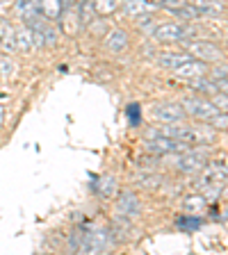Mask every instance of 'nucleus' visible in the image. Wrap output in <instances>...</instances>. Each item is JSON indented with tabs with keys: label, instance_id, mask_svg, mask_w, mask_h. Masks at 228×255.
<instances>
[{
	"label": "nucleus",
	"instance_id": "1",
	"mask_svg": "<svg viewBox=\"0 0 228 255\" xmlns=\"http://www.w3.org/2000/svg\"><path fill=\"white\" fill-rule=\"evenodd\" d=\"M144 148L146 153L151 155H181L190 148V143L185 141H178V139H171V137H165V134L158 132V128H149L146 130V139H144Z\"/></svg>",
	"mask_w": 228,
	"mask_h": 255
},
{
	"label": "nucleus",
	"instance_id": "2",
	"mask_svg": "<svg viewBox=\"0 0 228 255\" xmlns=\"http://www.w3.org/2000/svg\"><path fill=\"white\" fill-rule=\"evenodd\" d=\"M80 237V253H101V251L110 249V244L114 242L110 230H85Z\"/></svg>",
	"mask_w": 228,
	"mask_h": 255
},
{
	"label": "nucleus",
	"instance_id": "3",
	"mask_svg": "<svg viewBox=\"0 0 228 255\" xmlns=\"http://www.w3.org/2000/svg\"><path fill=\"white\" fill-rule=\"evenodd\" d=\"M226 182V159H215V162H206L201 169V178H199V189H213Z\"/></svg>",
	"mask_w": 228,
	"mask_h": 255
},
{
	"label": "nucleus",
	"instance_id": "4",
	"mask_svg": "<svg viewBox=\"0 0 228 255\" xmlns=\"http://www.w3.org/2000/svg\"><path fill=\"white\" fill-rule=\"evenodd\" d=\"M187 53L192 57L201 59V62H222L224 59V50L213 41H192L187 43Z\"/></svg>",
	"mask_w": 228,
	"mask_h": 255
},
{
	"label": "nucleus",
	"instance_id": "5",
	"mask_svg": "<svg viewBox=\"0 0 228 255\" xmlns=\"http://www.w3.org/2000/svg\"><path fill=\"white\" fill-rule=\"evenodd\" d=\"M181 105L185 107L187 114L201 119V121H210L213 117H217V114H219L217 107H215L210 101H203V98H185Z\"/></svg>",
	"mask_w": 228,
	"mask_h": 255
},
{
	"label": "nucleus",
	"instance_id": "6",
	"mask_svg": "<svg viewBox=\"0 0 228 255\" xmlns=\"http://www.w3.org/2000/svg\"><path fill=\"white\" fill-rule=\"evenodd\" d=\"M153 117L160 123H183L187 117V112L181 103H160L153 110Z\"/></svg>",
	"mask_w": 228,
	"mask_h": 255
},
{
	"label": "nucleus",
	"instance_id": "7",
	"mask_svg": "<svg viewBox=\"0 0 228 255\" xmlns=\"http://www.w3.org/2000/svg\"><path fill=\"white\" fill-rule=\"evenodd\" d=\"M206 155L201 153V150H194V148H187L185 153H183V157L178 159V171H183V173H199V171L206 166Z\"/></svg>",
	"mask_w": 228,
	"mask_h": 255
},
{
	"label": "nucleus",
	"instance_id": "8",
	"mask_svg": "<svg viewBox=\"0 0 228 255\" xmlns=\"http://www.w3.org/2000/svg\"><path fill=\"white\" fill-rule=\"evenodd\" d=\"M153 34L158 41H183L187 37V27L181 23H162L153 30Z\"/></svg>",
	"mask_w": 228,
	"mask_h": 255
},
{
	"label": "nucleus",
	"instance_id": "9",
	"mask_svg": "<svg viewBox=\"0 0 228 255\" xmlns=\"http://www.w3.org/2000/svg\"><path fill=\"white\" fill-rule=\"evenodd\" d=\"M32 5L37 9V14L46 21H57L59 14L64 9V0H32Z\"/></svg>",
	"mask_w": 228,
	"mask_h": 255
},
{
	"label": "nucleus",
	"instance_id": "10",
	"mask_svg": "<svg viewBox=\"0 0 228 255\" xmlns=\"http://www.w3.org/2000/svg\"><path fill=\"white\" fill-rule=\"evenodd\" d=\"M59 27H62L64 34H69V37H73V34H78L80 30H82V21H80L78 16V9H66V5H64L62 14H59Z\"/></svg>",
	"mask_w": 228,
	"mask_h": 255
},
{
	"label": "nucleus",
	"instance_id": "11",
	"mask_svg": "<svg viewBox=\"0 0 228 255\" xmlns=\"http://www.w3.org/2000/svg\"><path fill=\"white\" fill-rule=\"evenodd\" d=\"M206 62H201V59H197V57H192L190 55V59H185L183 64H178L174 69V73L176 75H181V78H199V75H206Z\"/></svg>",
	"mask_w": 228,
	"mask_h": 255
},
{
	"label": "nucleus",
	"instance_id": "12",
	"mask_svg": "<svg viewBox=\"0 0 228 255\" xmlns=\"http://www.w3.org/2000/svg\"><path fill=\"white\" fill-rule=\"evenodd\" d=\"M0 48L5 55L16 53V27L9 21H0Z\"/></svg>",
	"mask_w": 228,
	"mask_h": 255
},
{
	"label": "nucleus",
	"instance_id": "13",
	"mask_svg": "<svg viewBox=\"0 0 228 255\" xmlns=\"http://www.w3.org/2000/svg\"><path fill=\"white\" fill-rule=\"evenodd\" d=\"M117 207H119V212L126 214V217H137V214L142 212L139 198L135 196L133 191H123V194H119V198H117Z\"/></svg>",
	"mask_w": 228,
	"mask_h": 255
},
{
	"label": "nucleus",
	"instance_id": "14",
	"mask_svg": "<svg viewBox=\"0 0 228 255\" xmlns=\"http://www.w3.org/2000/svg\"><path fill=\"white\" fill-rule=\"evenodd\" d=\"M155 2L151 0H126L123 2V14L130 16V18H139V16H146L149 11L155 9Z\"/></svg>",
	"mask_w": 228,
	"mask_h": 255
},
{
	"label": "nucleus",
	"instance_id": "15",
	"mask_svg": "<svg viewBox=\"0 0 228 255\" xmlns=\"http://www.w3.org/2000/svg\"><path fill=\"white\" fill-rule=\"evenodd\" d=\"M105 48L110 53H123L128 48V32L126 30H112V32H105Z\"/></svg>",
	"mask_w": 228,
	"mask_h": 255
},
{
	"label": "nucleus",
	"instance_id": "16",
	"mask_svg": "<svg viewBox=\"0 0 228 255\" xmlns=\"http://www.w3.org/2000/svg\"><path fill=\"white\" fill-rule=\"evenodd\" d=\"M32 48H34V43H32V32L30 27L23 23L21 27H16V50L18 53H32Z\"/></svg>",
	"mask_w": 228,
	"mask_h": 255
},
{
	"label": "nucleus",
	"instance_id": "17",
	"mask_svg": "<svg viewBox=\"0 0 228 255\" xmlns=\"http://www.w3.org/2000/svg\"><path fill=\"white\" fill-rule=\"evenodd\" d=\"M176 226L183 233H197L203 226V217H199V214H181V217L176 219Z\"/></svg>",
	"mask_w": 228,
	"mask_h": 255
},
{
	"label": "nucleus",
	"instance_id": "18",
	"mask_svg": "<svg viewBox=\"0 0 228 255\" xmlns=\"http://www.w3.org/2000/svg\"><path fill=\"white\" fill-rule=\"evenodd\" d=\"M192 89L199 91V94H217L219 89V82H215L213 78L208 80L206 75H199V78H192Z\"/></svg>",
	"mask_w": 228,
	"mask_h": 255
},
{
	"label": "nucleus",
	"instance_id": "19",
	"mask_svg": "<svg viewBox=\"0 0 228 255\" xmlns=\"http://www.w3.org/2000/svg\"><path fill=\"white\" fill-rule=\"evenodd\" d=\"M206 205H208V198L203 194H194V196H187L183 201V210L187 214H201L206 210Z\"/></svg>",
	"mask_w": 228,
	"mask_h": 255
},
{
	"label": "nucleus",
	"instance_id": "20",
	"mask_svg": "<svg viewBox=\"0 0 228 255\" xmlns=\"http://www.w3.org/2000/svg\"><path fill=\"white\" fill-rule=\"evenodd\" d=\"M91 189H94L101 198H110L112 194L117 191V180H114L112 175H105V178H98V180H96V185L91 187Z\"/></svg>",
	"mask_w": 228,
	"mask_h": 255
},
{
	"label": "nucleus",
	"instance_id": "21",
	"mask_svg": "<svg viewBox=\"0 0 228 255\" xmlns=\"http://www.w3.org/2000/svg\"><path fill=\"white\" fill-rule=\"evenodd\" d=\"M91 7H94V14L96 16L105 18V16L114 14V11L121 7V0H94V2H91Z\"/></svg>",
	"mask_w": 228,
	"mask_h": 255
},
{
	"label": "nucleus",
	"instance_id": "22",
	"mask_svg": "<svg viewBox=\"0 0 228 255\" xmlns=\"http://www.w3.org/2000/svg\"><path fill=\"white\" fill-rule=\"evenodd\" d=\"M185 59H190V55L187 53H165V55H160L158 57V64L162 66V69H167V71H174L178 64H183Z\"/></svg>",
	"mask_w": 228,
	"mask_h": 255
},
{
	"label": "nucleus",
	"instance_id": "23",
	"mask_svg": "<svg viewBox=\"0 0 228 255\" xmlns=\"http://www.w3.org/2000/svg\"><path fill=\"white\" fill-rule=\"evenodd\" d=\"M112 235H117L119 242H123V239H128V233H130V221H128L126 214H121V217H117L114 221H112V228H110Z\"/></svg>",
	"mask_w": 228,
	"mask_h": 255
},
{
	"label": "nucleus",
	"instance_id": "24",
	"mask_svg": "<svg viewBox=\"0 0 228 255\" xmlns=\"http://www.w3.org/2000/svg\"><path fill=\"white\" fill-rule=\"evenodd\" d=\"M178 18H183V21H194V18H201V14H199V7L192 2V5H187V2H183L181 7H176V9H171Z\"/></svg>",
	"mask_w": 228,
	"mask_h": 255
},
{
	"label": "nucleus",
	"instance_id": "25",
	"mask_svg": "<svg viewBox=\"0 0 228 255\" xmlns=\"http://www.w3.org/2000/svg\"><path fill=\"white\" fill-rule=\"evenodd\" d=\"M126 117H128V126L139 128L142 126V105H139V103H130V105L126 107Z\"/></svg>",
	"mask_w": 228,
	"mask_h": 255
},
{
	"label": "nucleus",
	"instance_id": "26",
	"mask_svg": "<svg viewBox=\"0 0 228 255\" xmlns=\"http://www.w3.org/2000/svg\"><path fill=\"white\" fill-rule=\"evenodd\" d=\"M14 71H16V64L11 62V57L9 55H2L0 57V78H11L14 75Z\"/></svg>",
	"mask_w": 228,
	"mask_h": 255
},
{
	"label": "nucleus",
	"instance_id": "27",
	"mask_svg": "<svg viewBox=\"0 0 228 255\" xmlns=\"http://www.w3.org/2000/svg\"><path fill=\"white\" fill-rule=\"evenodd\" d=\"M43 46L46 48H55L57 46V32H55L53 25H43Z\"/></svg>",
	"mask_w": 228,
	"mask_h": 255
},
{
	"label": "nucleus",
	"instance_id": "28",
	"mask_svg": "<svg viewBox=\"0 0 228 255\" xmlns=\"http://www.w3.org/2000/svg\"><path fill=\"white\" fill-rule=\"evenodd\" d=\"M213 103L215 107H217L219 112H226V107H228V98H226V91H217V94H213Z\"/></svg>",
	"mask_w": 228,
	"mask_h": 255
},
{
	"label": "nucleus",
	"instance_id": "29",
	"mask_svg": "<svg viewBox=\"0 0 228 255\" xmlns=\"http://www.w3.org/2000/svg\"><path fill=\"white\" fill-rule=\"evenodd\" d=\"M226 121H228V119H226V112H219L217 117L210 119V126H213L215 130H226Z\"/></svg>",
	"mask_w": 228,
	"mask_h": 255
},
{
	"label": "nucleus",
	"instance_id": "30",
	"mask_svg": "<svg viewBox=\"0 0 228 255\" xmlns=\"http://www.w3.org/2000/svg\"><path fill=\"white\" fill-rule=\"evenodd\" d=\"M210 214H213L215 219H219V210H217V205H213V207H210Z\"/></svg>",
	"mask_w": 228,
	"mask_h": 255
},
{
	"label": "nucleus",
	"instance_id": "31",
	"mask_svg": "<svg viewBox=\"0 0 228 255\" xmlns=\"http://www.w3.org/2000/svg\"><path fill=\"white\" fill-rule=\"evenodd\" d=\"M2 121H5V107L0 105V128H2Z\"/></svg>",
	"mask_w": 228,
	"mask_h": 255
},
{
	"label": "nucleus",
	"instance_id": "32",
	"mask_svg": "<svg viewBox=\"0 0 228 255\" xmlns=\"http://www.w3.org/2000/svg\"><path fill=\"white\" fill-rule=\"evenodd\" d=\"M80 2H82V0H80Z\"/></svg>",
	"mask_w": 228,
	"mask_h": 255
}]
</instances>
